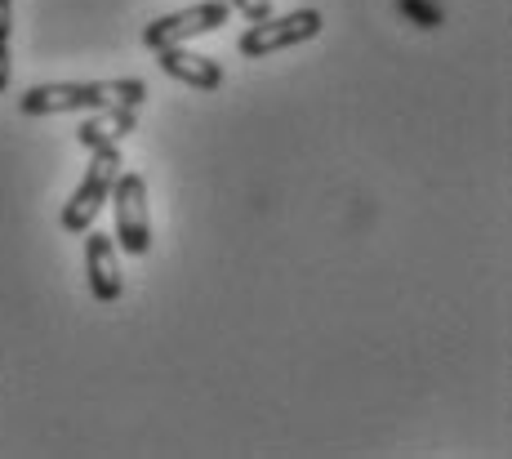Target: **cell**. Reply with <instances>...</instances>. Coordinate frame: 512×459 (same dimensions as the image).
<instances>
[{"label":"cell","instance_id":"6da1fadb","mask_svg":"<svg viewBox=\"0 0 512 459\" xmlns=\"http://www.w3.org/2000/svg\"><path fill=\"white\" fill-rule=\"evenodd\" d=\"M147 103V85L139 76L125 81H54L32 85L23 94V116H63V112H94V107H139Z\"/></svg>","mask_w":512,"mask_h":459},{"label":"cell","instance_id":"7a4b0ae2","mask_svg":"<svg viewBox=\"0 0 512 459\" xmlns=\"http://www.w3.org/2000/svg\"><path fill=\"white\" fill-rule=\"evenodd\" d=\"M121 152H116V143H107V148H94V161L85 165V179H81V188L72 192V201L63 205V228L72 232H90L94 228V219H98V210L107 205V197H112V183H116V174H121Z\"/></svg>","mask_w":512,"mask_h":459},{"label":"cell","instance_id":"9c48e42d","mask_svg":"<svg viewBox=\"0 0 512 459\" xmlns=\"http://www.w3.org/2000/svg\"><path fill=\"white\" fill-rule=\"evenodd\" d=\"M397 9L410 18L415 27H441V5H432V0H397Z\"/></svg>","mask_w":512,"mask_h":459},{"label":"cell","instance_id":"ba28073f","mask_svg":"<svg viewBox=\"0 0 512 459\" xmlns=\"http://www.w3.org/2000/svg\"><path fill=\"white\" fill-rule=\"evenodd\" d=\"M125 134H134V107H94L90 121H81L76 143L81 148H107V143H121Z\"/></svg>","mask_w":512,"mask_h":459},{"label":"cell","instance_id":"3957f363","mask_svg":"<svg viewBox=\"0 0 512 459\" xmlns=\"http://www.w3.org/2000/svg\"><path fill=\"white\" fill-rule=\"evenodd\" d=\"M321 27H326V18H321V9H294V14H268L263 23H254L250 32L236 41V50L245 58H268V54H281V50H294V45L312 41V36H321Z\"/></svg>","mask_w":512,"mask_h":459},{"label":"cell","instance_id":"30bf717a","mask_svg":"<svg viewBox=\"0 0 512 459\" xmlns=\"http://www.w3.org/2000/svg\"><path fill=\"white\" fill-rule=\"evenodd\" d=\"M228 5L241 9V14L250 18V23H263V18L272 14V0H228Z\"/></svg>","mask_w":512,"mask_h":459},{"label":"cell","instance_id":"5b68a950","mask_svg":"<svg viewBox=\"0 0 512 459\" xmlns=\"http://www.w3.org/2000/svg\"><path fill=\"white\" fill-rule=\"evenodd\" d=\"M232 5L228 0H201V5H187L179 14H165L156 23L143 27V45L147 50H170V45H187L192 36H205V32H219L228 23Z\"/></svg>","mask_w":512,"mask_h":459},{"label":"cell","instance_id":"52a82bcc","mask_svg":"<svg viewBox=\"0 0 512 459\" xmlns=\"http://www.w3.org/2000/svg\"><path fill=\"white\" fill-rule=\"evenodd\" d=\"M85 272H90V290L98 304L121 299V263H116V241L107 232H90V241H85Z\"/></svg>","mask_w":512,"mask_h":459},{"label":"cell","instance_id":"8992f818","mask_svg":"<svg viewBox=\"0 0 512 459\" xmlns=\"http://www.w3.org/2000/svg\"><path fill=\"white\" fill-rule=\"evenodd\" d=\"M156 63H161V72L165 76H174V81H183V85H192V90H219L223 85V67H219V58H210V54H192V50H183V45H170V50H156Z\"/></svg>","mask_w":512,"mask_h":459},{"label":"cell","instance_id":"277c9868","mask_svg":"<svg viewBox=\"0 0 512 459\" xmlns=\"http://www.w3.org/2000/svg\"><path fill=\"white\" fill-rule=\"evenodd\" d=\"M116 205V246L125 255H147L152 250V214H147V179L143 174H116L112 197Z\"/></svg>","mask_w":512,"mask_h":459},{"label":"cell","instance_id":"8fae6325","mask_svg":"<svg viewBox=\"0 0 512 459\" xmlns=\"http://www.w3.org/2000/svg\"><path fill=\"white\" fill-rule=\"evenodd\" d=\"M9 76H14V63H9V36L0 32V94L9 90Z\"/></svg>","mask_w":512,"mask_h":459}]
</instances>
